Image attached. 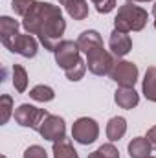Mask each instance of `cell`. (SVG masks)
<instances>
[{"label": "cell", "instance_id": "obj_15", "mask_svg": "<svg viewBox=\"0 0 156 158\" xmlns=\"http://www.w3.org/2000/svg\"><path fill=\"white\" fill-rule=\"evenodd\" d=\"M127 132V119L123 116H114L107 123V138L110 142H119Z\"/></svg>", "mask_w": 156, "mask_h": 158}, {"label": "cell", "instance_id": "obj_20", "mask_svg": "<svg viewBox=\"0 0 156 158\" xmlns=\"http://www.w3.org/2000/svg\"><path fill=\"white\" fill-rule=\"evenodd\" d=\"M11 74H13V86H15V90L20 92V94L26 92V88H28V72H26V68L20 66V64H15L11 68Z\"/></svg>", "mask_w": 156, "mask_h": 158}, {"label": "cell", "instance_id": "obj_24", "mask_svg": "<svg viewBox=\"0 0 156 158\" xmlns=\"http://www.w3.org/2000/svg\"><path fill=\"white\" fill-rule=\"evenodd\" d=\"M33 4H35V0H11V9L15 11V15H20L24 19Z\"/></svg>", "mask_w": 156, "mask_h": 158}, {"label": "cell", "instance_id": "obj_14", "mask_svg": "<svg viewBox=\"0 0 156 158\" xmlns=\"http://www.w3.org/2000/svg\"><path fill=\"white\" fill-rule=\"evenodd\" d=\"M127 151H129L130 158H147L153 151V145L147 140V136H136L129 142Z\"/></svg>", "mask_w": 156, "mask_h": 158}, {"label": "cell", "instance_id": "obj_26", "mask_svg": "<svg viewBox=\"0 0 156 158\" xmlns=\"http://www.w3.org/2000/svg\"><path fill=\"white\" fill-rule=\"evenodd\" d=\"M92 4L96 6L97 13H110L116 7V0H92Z\"/></svg>", "mask_w": 156, "mask_h": 158}, {"label": "cell", "instance_id": "obj_31", "mask_svg": "<svg viewBox=\"0 0 156 158\" xmlns=\"http://www.w3.org/2000/svg\"><path fill=\"white\" fill-rule=\"evenodd\" d=\"M154 28H156V17H154Z\"/></svg>", "mask_w": 156, "mask_h": 158}, {"label": "cell", "instance_id": "obj_32", "mask_svg": "<svg viewBox=\"0 0 156 158\" xmlns=\"http://www.w3.org/2000/svg\"><path fill=\"white\" fill-rule=\"evenodd\" d=\"M147 158H154V156H151V155H149V156H147Z\"/></svg>", "mask_w": 156, "mask_h": 158}, {"label": "cell", "instance_id": "obj_18", "mask_svg": "<svg viewBox=\"0 0 156 158\" xmlns=\"http://www.w3.org/2000/svg\"><path fill=\"white\" fill-rule=\"evenodd\" d=\"M64 9L74 20H84L88 17V4H86V0H68L64 4Z\"/></svg>", "mask_w": 156, "mask_h": 158}, {"label": "cell", "instance_id": "obj_13", "mask_svg": "<svg viewBox=\"0 0 156 158\" xmlns=\"http://www.w3.org/2000/svg\"><path fill=\"white\" fill-rule=\"evenodd\" d=\"M77 44H79V50H81L84 55H88L90 52H94V50H97V48H105L101 35H99L96 30H86V31H83L77 39Z\"/></svg>", "mask_w": 156, "mask_h": 158}, {"label": "cell", "instance_id": "obj_11", "mask_svg": "<svg viewBox=\"0 0 156 158\" xmlns=\"http://www.w3.org/2000/svg\"><path fill=\"white\" fill-rule=\"evenodd\" d=\"M114 101L119 109L132 110L140 103V94L134 90V86H119L114 92Z\"/></svg>", "mask_w": 156, "mask_h": 158}, {"label": "cell", "instance_id": "obj_22", "mask_svg": "<svg viewBox=\"0 0 156 158\" xmlns=\"http://www.w3.org/2000/svg\"><path fill=\"white\" fill-rule=\"evenodd\" d=\"M88 158H119V151L110 142V143H103L101 147H97L94 153L88 155Z\"/></svg>", "mask_w": 156, "mask_h": 158}, {"label": "cell", "instance_id": "obj_7", "mask_svg": "<svg viewBox=\"0 0 156 158\" xmlns=\"http://www.w3.org/2000/svg\"><path fill=\"white\" fill-rule=\"evenodd\" d=\"M138 66L130 61H123V59H117L112 72H110V79L116 81L119 86H134L136 81H138Z\"/></svg>", "mask_w": 156, "mask_h": 158}, {"label": "cell", "instance_id": "obj_19", "mask_svg": "<svg viewBox=\"0 0 156 158\" xmlns=\"http://www.w3.org/2000/svg\"><path fill=\"white\" fill-rule=\"evenodd\" d=\"M30 98L39 101V103H48V101H51L55 98V90L51 86H48V85H37V86H33L30 90Z\"/></svg>", "mask_w": 156, "mask_h": 158}, {"label": "cell", "instance_id": "obj_8", "mask_svg": "<svg viewBox=\"0 0 156 158\" xmlns=\"http://www.w3.org/2000/svg\"><path fill=\"white\" fill-rule=\"evenodd\" d=\"M39 134L44 140H48V142H57V140L64 138V134H66V123H64V119L61 118V116L48 114L44 118V121H42V125H40Z\"/></svg>", "mask_w": 156, "mask_h": 158}, {"label": "cell", "instance_id": "obj_12", "mask_svg": "<svg viewBox=\"0 0 156 158\" xmlns=\"http://www.w3.org/2000/svg\"><path fill=\"white\" fill-rule=\"evenodd\" d=\"M18 22L15 20V19H11V17H7V15H4V17H0V40H2V44L9 50V46L13 44V40L18 37Z\"/></svg>", "mask_w": 156, "mask_h": 158}, {"label": "cell", "instance_id": "obj_6", "mask_svg": "<svg viewBox=\"0 0 156 158\" xmlns=\"http://www.w3.org/2000/svg\"><path fill=\"white\" fill-rule=\"evenodd\" d=\"M53 55H55V63L59 64V68L63 70L72 68L81 61V50H79L77 40H61L59 46L53 50Z\"/></svg>", "mask_w": 156, "mask_h": 158}, {"label": "cell", "instance_id": "obj_17", "mask_svg": "<svg viewBox=\"0 0 156 158\" xmlns=\"http://www.w3.org/2000/svg\"><path fill=\"white\" fill-rule=\"evenodd\" d=\"M142 92L149 101L156 103V66H149L145 70V77H143V83H142Z\"/></svg>", "mask_w": 156, "mask_h": 158}, {"label": "cell", "instance_id": "obj_2", "mask_svg": "<svg viewBox=\"0 0 156 158\" xmlns=\"http://www.w3.org/2000/svg\"><path fill=\"white\" fill-rule=\"evenodd\" d=\"M147 20H149L147 9H143L142 6H136L134 2H125L117 9V15L114 19V30L125 31V33L142 31Z\"/></svg>", "mask_w": 156, "mask_h": 158}, {"label": "cell", "instance_id": "obj_4", "mask_svg": "<svg viewBox=\"0 0 156 158\" xmlns=\"http://www.w3.org/2000/svg\"><path fill=\"white\" fill-rule=\"evenodd\" d=\"M46 116H48L46 109H39L35 105H30V103H22L13 112V118L20 127H30V129H33L37 132H39L40 125H42Z\"/></svg>", "mask_w": 156, "mask_h": 158}, {"label": "cell", "instance_id": "obj_21", "mask_svg": "<svg viewBox=\"0 0 156 158\" xmlns=\"http://www.w3.org/2000/svg\"><path fill=\"white\" fill-rule=\"evenodd\" d=\"M13 98L9 94L0 96V125H6L7 119L13 116Z\"/></svg>", "mask_w": 156, "mask_h": 158}, {"label": "cell", "instance_id": "obj_1", "mask_svg": "<svg viewBox=\"0 0 156 158\" xmlns=\"http://www.w3.org/2000/svg\"><path fill=\"white\" fill-rule=\"evenodd\" d=\"M22 28L30 35H37L40 44L53 52L59 42L63 40L66 20L63 17V11L59 6H53L50 2H37L31 6V9L22 19Z\"/></svg>", "mask_w": 156, "mask_h": 158}, {"label": "cell", "instance_id": "obj_29", "mask_svg": "<svg viewBox=\"0 0 156 158\" xmlns=\"http://www.w3.org/2000/svg\"><path fill=\"white\" fill-rule=\"evenodd\" d=\"M153 15L156 17V2H154V6H153Z\"/></svg>", "mask_w": 156, "mask_h": 158}, {"label": "cell", "instance_id": "obj_9", "mask_svg": "<svg viewBox=\"0 0 156 158\" xmlns=\"http://www.w3.org/2000/svg\"><path fill=\"white\" fill-rule=\"evenodd\" d=\"M9 52L18 53V55H22L26 59H31L39 52V42L30 33H18V37L13 40V44L9 46Z\"/></svg>", "mask_w": 156, "mask_h": 158}, {"label": "cell", "instance_id": "obj_10", "mask_svg": "<svg viewBox=\"0 0 156 158\" xmlns=\"http://www.w3.org/2000/svg\"><path fill=\"white\" fill-rule=\"evenodd\" d=\"M109 48H110V52L116 55L117 59L119 57H125L132 50V39L129 37V33L114 30L110 33V39H109Z\"/></svg>", "mask_w": 156, "mask_h": 158}, {"label": "cell", "instance_id": "obj_28", "mask_svg": "<svg viewBox=\"0 0 156 158\" xmlns=\"http://www.w3.org/2000/svg\"><path fill=\"white\" fill-rule=\"evenodd\" d=\"M127 2H153V0H127Z\"/></svg>", "mask_w": 156, "mask_h": 158}, {"label": "cell", "instance_id": "obj_5", "mask_svg": "<svg viewBox=\"0 0 156 158\" xmlns=\"http://www.w3.org/2000/svg\"><path fill=\"white\" fill-rule=\"evenodd\" d=\"M99 136V125L94 118H79L72 125V138L81 145H90Z\"/></svg>", "mask_w": 156, "mask_h": 158}, {"label": "cell", "instance_id": "obj_16", "mask_svg": "<svg viewBox=\"0 0 156 158\" xmlns=\"http://www.w3.org/2000/svg\"><path fill=\"white\" fill-rule=\"evenodd\" d=\"M51 153H53V158H79L77 151L72 145V140L66 138V136L61 138V140H57V142H53Z\"/></svg>", "mask_w": 156, "mask_h": 158}, {"label": "cell", "instance_id": "obj_27", "mask_svg": "<svg viewBox=\"0 0 156 158\" xmlns=\"http://www.w3.org/2000/svg\"><path fill=\"white\" fill-rule=\"evenodd\" d=\"M147 140L151 142V145L156 149V125H154V127H151V129L147 131Z\"/></svg>", "mask_w": 156, "mask_h": 158}, {"label": "cell", "instance_id": "obj_33", "mask_svg": "<svg viewBox=\"0 0 156 158\" xmlns=\"http://www.w3.org/2000/svg\"><path fill=\"white\" fill-rule=\"evenodd\" d=\"M2 158H6V156H2Z\"/></svg>", "mask_w": 156, "mask_h": 158}, {"label": "cell", "instance_id": "obj_23", "mask_svg": "<svg viewBox=\"0 0 156 158\" xmlns=\"http://www.w3.org/2000/svg\"><path fill=\"white\" fill-rule=\"evenodd\" d=\"M84 72H86V61H79L77 64H74L72 68H68V70H64V74H66V77L70 79V81H81L83 76H84Z\"/></svg>", "mask_w": 156, "mask_h": 158}, {"label": "cell", "instance_id": "obj_30", "mask_svg": "<svg viewBox=\"0 0 156 158\" xmlns=\"http://www.w3.org/2000/svg\"><path fill=\"white\" fill-rule=\"evenodd\" d=\"M66 2H68V0H59V4H63V6H64Z\"/></svg>", "mask_w": 156, "mask_h": 158}, {"label": "cell", "instance_id": "obj_25", "mask_svg": "<svg viewBox=\"0 0 156 158\" xmlns=\"http://www.w3.org/2000/svg\"><path fill=\"white\" fill-rule=\"evenodd\" d=\"M22 158H48V153H46V149L40 147V145H30V147L24 151Z\"/></svg>", "mask_w": 156, "mask_h": 158}, {"label": "cell", "instance_id": "obj_3", "mask_svg": "<svg viewBox=\"0 0 156 158\" xmlns=\"http://www.w3.org/2000/svg\"><path fill=\"white\" fill-rule=\"evenodd\" d=\"M117 57L112 52H107L105 48H97L86 55V68L94 76H110Z\"/></svg>", "mask_w": 156, "mask_h": 158}]
</instances>
